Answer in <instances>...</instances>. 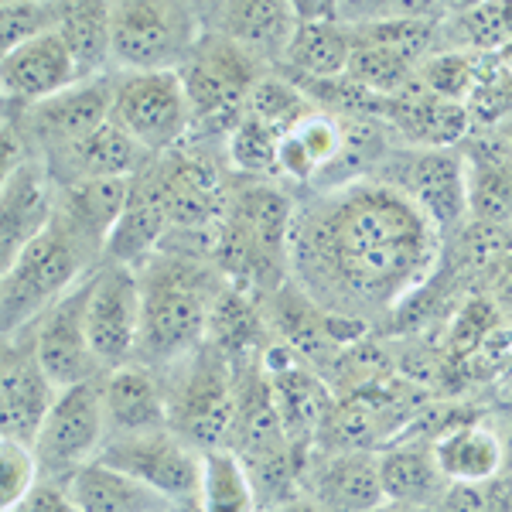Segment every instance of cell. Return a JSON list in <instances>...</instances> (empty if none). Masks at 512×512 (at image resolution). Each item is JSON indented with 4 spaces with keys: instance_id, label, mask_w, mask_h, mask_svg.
I'll return each instance as SVG.
<instances>
[{
    "instance_id": "1f68e13d",
    "label": "cell",
    "mask_w": 512,
    "mask_h": 512,
    "mask_svg": "<svg viewBox=\"0 0 512 512\" xmlns=\"http://www.w3.org/2000/svg\"><path fill=\"white\" fill-rule=\"evenodd\" d=\"M318 106L311 103L308 93L291 76H263L253 86L250 103H246V117L274 130L277 137H287L301 120H308Z\"/></svg>"
},
{
    "instance_id": "ffe728a7",
    "label": "cell",
    "mask_w": 512,
    "mask_h": 512,
    "mask_svg": "<svg viewBox=\"0 0 512 512\" xmlns=\"http://www.w3.org/2000/svg\"><path fill=\"white\" fill-rule=\"evenodd\" d=\"M352 45L355 31L338 21V7H297V31L287 45L284 69L297 79H342L352 59Z\"/></svg>"
},
{
    "instance_id": "6da1fadb",
    "label": "cell",
    "mask_w": 512,
    "mask_h": 512,
    "mask_svg": "<svg viewBox=\"0 0 512 512\" xmlns=\"http://www.w3.org/2000/svg\"><path fill=\"white\" fill-rule=\"evenodd\" d=\"M441 243L400 188L369 175L325 188L294 212L291 280L318 308L366 325L420 294Z\"/></svg>"
},
{
    "instance_id": "cb8c5ba5",
    "label": "cell",
    "mask_w": 512,
    "mask_h": 512,
    "mask_svg": "<svg viewBox=\"0 0 512 512\" xmlns=\"http://www.w3.org/2000/svg\"><path fill=\"white\" fill-rule=\"evenodd\" d=\"M386 123L396 137L407 147H420V151H444L454 147L458 140L468 137L472 130V110L465 103H448V99H437L414 86L403 96L390 99L386 106Z\"/></svg>"
},
{
    "instance_id": "74e56055",
    "label": "cell",
    "mask_w": 512,
    "mask_h": 512,
    "mask_svg": "<svg viewBox=\"0 0 512 512\" xmlns=\"http://www.w3.org/2000/svg\"><path fill=\"white\" fill-rule=\"evenodd\" d=\"M434 512H512V478L451 482Z\"/></svg>"
},
{
    "instance_id": "d6986e66",
    "label": "cell",
    "mask_w": 512,
    "mask_h": 512,
    "mask_svg": "<svg viewBox=\"0 0 512 512\" xmlns=\"http://www.w3.org/2000/svg\"><path fill=\"white\" fill-rule=\"evenodd\" d=\"M52 216L55 181L45 158H31L18 171L4 175V188H0V260H4V270L52 222Z\"/></svg>"
},
{
    "instance_id": "f546056e",
    "label": "cell",
    "mask_w": 512,
    "mask_h": 512,
    "mask_svg": "<svg viewBox=\"0 0 512 512\" xmlns=\"http://www.w3.org/2000/svg\"><path fill=\"white\" fill-rule=\"evenodd\" d=\"M352 31H355V45H352V59H349V69H345V79L379 99H396L407 93L417 79V65H410L403 55H396L390 45H383V41L362 35L359 28H352Z\"/></svg>"
},
{
    "instance_id": "d4e9b609",
    "label": "cell",
    "mask_w": 512,
    "mask_h": 512,
    "mask_svg": "<svg viewBox=\"0 0 512 512\" xmlns=\"http://www.w3.org/2000/svg\"><path fill=\"white\" fill-rule=\"evenodd\" d=\"M431 448L448 482H492L506 468V437L485 420H444Z\"/></svg>"
},
{
    "instance_id": "484cf974",
    "label": "cell",
    "mask_w": 512,
    "mask_h": 512,
    "mask_svg": "<svg viewBox=\"0 0 512 512\" xmlns=\"http://www.w3.org/2000/svg\"><path fill=\"white\" fill-rule=\"evenodd\" d=\"M379 478H383L386 502H400V506L437 509V502L451 489L448 475L434 458L431 437L427 441H396L386 451H379Z\"/></svg>"
},
{
    "instance_id": "f1b7e54d",
    "label": "cell",
    "mask_w": 512,
    "mask_h": 512,
    "mask_svg": "<svg viewBox=\"0 0 512 512\" xmlns=\"http://www.w3.org/2000/svg\"><path fill=\"white\" fill-rule=\"evenodd\" d=\"M113 4L103 0H79V4H59V35L76 59L79 79H106L113 76Z\"/></svg>"
},
{
    "instance_id": "d6a6232c",
    "label": "cell",
    "mask_w": 512,
    "mask_h": 512,
    "mask_svg": "<svg viewBox=\"0 0 512 512\" xmlns=\"http://www.w3.org/2000/svg\"><path fill=\"white\" fill-rule=\"evenodd\" d=\"M468 209L475 222H512V164L489 154H468Z\"/></svg>"
},
{
    "instance_id": "4dcf8cb0",
    "label": "cell",
    "mask_w": 512,
    "mask_h": 512,
    "mask_svg": "<svg viewBox=\"0 0 512 512\" xmlns=\"http://www.w3.org/2000/svg\"><path fill=\"white\" fill-rule=\"evenodd\" d=\"M195 512H260L250 472L233 448L205 451L202 492Z\"/></svg>"
},
{
    "instance_id": "44dd1931",
    "label": "cell",
    "mask_w": 512,
    "mask_h": 512,
    "mask_svg": "<svg viewBox=\"0 0 512 512\" xmlns=\"http://www.w3.org/2000/svg\"><path fill=\"white\" fill-rule=\"evenodd\" d=\"M151 161V154L113 120L106 127H99L96 134H89L86 140H79V144L45 158L52 181L59 188L93 178H137Z\"/></svg>"
},
{
    "instance_id": "d590c367",
    "label": "cell",
    "mask_w": 512,
    "mask_h": 512,
    "mask_svg": "<svg viewBox=\"0 0 512 512\" xmlns=\"http://www.w3.org/2000/svg\"><path fill=\"white\" fill-rule=\"evenodd\" d=\"M38 482H41V465L35 458V448L4 437L0 441V506H4V512L18 509L38 489Z\"/></svg>"
},
{
    "instance_id": "7a4b0ae2",
    "label": "cell",
    "mask_w": 512,
    "mask_h": 512,
    "mask_svg": "<svg viewBox=\"0 0 512 512\" xmlns=\"http://www.w3.org/2000/svg\"><path fill=\"white\" fill-rule=\"evenodd\" d=\"M137 274L144 294V332L137 359L154 369H171L209 342L212 315L226 291V280L216 263L161 250L140 263Z\"/></svg>"
},
{
    "instance_id": "e575fe53",
    "label": "cell",
    "mask_w": 512,
    "mask_h": 512,
    "mask_svg": "<svg viewBox=\"0 0 512 512\" xmlns=\"http://www.w3.org/2000/svg\"><path fill=\"white\" fill-rule=\"evenodd\" d=\"M417 82L424 93H431L437 99H448V103H472L475 89H478V69L475 59L468 52L448 48V52H437L417 69Z\"/></svg>"
},
{
    "instance_id": "2e32d148",
    "label": "cell",
    "mask_w": 512,
    "mask_h": 512,
    "mask_svg": "<svg viewBox=\"0 0 512 512\" xmlns=\"http://www.w3.org/2000/svg\"><path fill=\"white\" fill-rule=\"evenodd\" d=\"M304 499L321 512H373L386 502L379 478V454L338 451L315 454L304 468Z\"/></svg>"
},
{
    "instance_id": "f35d334b",
    "label": "cell",
    "mask_w": 512,
    "mask_h": 512,
    "mask_svg": "<svg viewBox=\"0 0 512 512\" xmlns=\"http://www.w3.org/2000/svg\"><path fill=\"white\" fill-rule=\"evenodd\" d=\"M14 512H76L72 506V495H69V485L65 482H48L41 478L38 489L28 495Z\"/></svg>"
},
{
    "instance_id": "30bf717a",
    "label": "cell",
    "mask_w": 512,
    "mask_h": 512,
    "mask_svg": "<svg viewBox=\"0 0 512 512\" xmlns=\"http://www.w3.org/2000/svg\"><path fill=\"white\" fill-rule=\"evenodd\" d=\"M86 328L103 373L137 362L140 332H144V294L137 267L110 260L99 263L89 291Z\"/></svg>"
},
{
    "instance_id": "52a82bcc",
    "label": "cell",
    "mask_w": 512,
    "mask_h": 512,
    "mask_svg": "<svg viewBox=\"0 0 512 512\" xmlns=\"http://www.w3.org/2000/svg\"><path fill=\"white\" fill-rule=\"evenodd\" d=\"M113 123L127 130L151 158L175 151L195 127L178 72H117Z\"/></svg>"
},
{
    "instance_id": "60d3db41",
    "label": "cell",
    "mask_w": 512,
    "mask_h": 512,
    "mask_svg": "<svg viewBox=\"0 0 512 512\" xmlns=\"http://www.w3.org/2000/svg\"><path fill=\"white\" fill-rule=\"evenodd\" d=\"M373 512H434V509H420V506H400V502H383Z\"/></svg>"
},
{
    "instance_id": "8fae6325",
    "label": "cell",
    "mask_w": 512,
    "mask_h": 512,
    "mask_svg": "<svg viewBox=\"0 0 512 512\" xmlns=\"http://www.w3.org/2000/svg\"><path fill=\"white\" fill-rule=\"evenodd\" d=\"M96 461L117 468V472H127L130 478H137V482L151 485L154 492L168 495L181 509H188V512L198 509L205 454L195 451L188 441H181L175 431L110 437Z\"/></svg>"
},
{
    "instance_id": "7c38bea8",
    "label": "cell",
    "mask_w": 512,
    "mask_h": 512,
    "mask_svg": "<svg viewBox=\"0 0 512 512\" xmlns=\"http://www.w3.org/2000/svg\"><path fill=\"white\" fill-rule=\"evenodd\" d=\"M168 209L171 229H216L229 216L233 202V181L226 178L222 164L209 151L175 147V151L154 158Z\"/></svg>"
},
{
    "instance_id": "ab89813d",
    "label": "cell",
    "mask_w": 512,
    "mask_h": 512,
    "mask_svg": "<svg viewBox=\"0 0 512 512\" xmlns=\"http://www.w3.org/2000/svg\"><path fill=\"white\" fill-rule=\"evenodd\" d=\"M274 512H321V509H318L311 499H304V495H301V499L287 502V506H280V509H274Z\"/></svg>"
},
{
    "instance_id": "8992f818",
    "label": "cell",
    "mask_w": 512,
    "mask_h": 512,
    "mask_svg": "<svg viewBox=\"0 0 512 512\" xmlns=\"http://www.w3.org/2000/svg\"><path fill=\"white\" fill-rule=\"evenodd\" d=\"M178 76L185 86L188 106H192L195 127L229 137V130L246 117L253 86L267 72H263V62L243 52L236 41L205 28L202 41L178 69Z\"/></svg>"
},
{
    "instance_id": "277c9868",
    "label": "cell",
    "mask_w": 512,
    "mask_h": 512,
    "mask_svg": "<svg viewBox=\"0 0 512 512\" xmlns=\"http://www.w3.org/2000/svg\"><path fill=\"white\" fill-rule=\"evenodd\" d=\"M164 379L168 390L171 431L195 451L229 448L239 414V369L226 352L212 342L171 366Z\"/></svg>"
},
{
    "instance_id": "9c48e42d",
    "label": "cell",
    "mask_w": 512,
    "mask_h": 512,
    "mask_svg": "<svg viewBox=\"0 0 512 512\" xmlns=\"http://www.w3.org/2000/svg\"><path fill=\"white\" fill-rule=\"evenodd\" d=\"M106 444V414L99 379L59 390L45 424L35 437V458L41 478L48 482H69L79 468L99 458Z\"/></svg>"
},
{
    "instance_id": "3957f363",
    "label": "cell",
    "mask_w": 512,
    "mask_h": 512,
    "mask_svg": "<svg viewBox=\"0 0 512 512\" xmlns=\"http://www.w3.org/2000/svg\"><path fill=\"white\" fill-rule=\"evenodd\" d=\"M103 263V253L82 239L59 212L41 233L24 246V253L4 270V335H14L62 301L76 284H82Z\"/></svg>"
},
{
    "instance_id": "83f0119b",
    "label": "cell",
    "mask_w": 512,
    "mask_h": 512,
    "mask_svg": "<svg viewBox=\"0 0 512 512\" xmlns=\"http://www.w3.org/2000/svg\"><path fill=\"white\" fill-rule=\"evenodd\" d=\"M65 485H69L76 512H188L168 495L154 492L151 485L137 482L103 461H89Z\"/></svg>"
},
{
    "instance_id": "836d02e7",
    "label": "cell",
    "mask_w": 512,
    "mask_h": 512,
    "mask_svg": "<svg viewBox=\"0 0 512 512\" xmlns=\"http://www.w3.org/2000/svg\"><path fill=\"white\" fill-rule=\"evenodd\" d=\"M226 144V158L229 164L246 178H280L277 168V151H280V137L274 130H267L263 123H256L250 117H243L229 130Z\"/></svg>"
},
{
    "instance_id": "603a6c76",
    "label": "cell",
    "mask_w": 512,
    "mask_h": 512,
    "mask_svg": "<svg viewBox=\"0 0 512 512\" xmlns=\"http://www.w3.org/2000/svg\"><path fill=\"white\" fill-rule=\"evenodd\" d=\"M168 233H171V219H168V209H164L158 168H154V161H151L134 178V185H130V202H127V209H123L113 236L106 239L103 260L140 267V263L151 260V256L161 250Z\"/></svg>"
},
{
    "instance_id": "e0dca14e",
    "label": "cell",
    "mask_w": 512,
    "mask_h": 512,
    "mask_svg": "<svg viewBox=\"0 0 512 512\" xmlns=\"http://www.w3.org/2000/svg\"><path fill=\"white\" fill-rule=\"evenodd\" d=\"M99 393H103L106 441L110 437L171 431L168 390H164L158 369L147 366V362H130V366L103 373L99 376Z\"/></svg>"
},
{
    "instance_id": "4fadbf2b",
    "label": "cell",
    "mask_w": 512,
    "mask_h": 512,
    "mask_svg": "<svg viewBox=\"0 0 512 512\" xmlns=\"http://www.w3.org/2000/svg\"><path fill=\"white\" fill-rule=\"evenodd\" d=\"M113 82L117 76L89 79L38 106H7V113L18 120L35 158H48L113 120Z\"/></svg>"
},
{
    "instance_id": "8d00e7d4",
    "label": "cell",
    "mask_w": 512,
    "mask_h": 512,
    "mask_svg": "<svg viewBox=\"0 0 512 512\" xmlns=\"http://www.w3.org/2000/svg\"><path fill=\"white\" fill-rule=\"evenodd\" d=\"M59 28V4H31V0H7L0 7V35L4 55Z\"/></svg>"
},
{
    "instance_id": "5bb4252c",
    "label": "cell",
    "mask_w": 512,
    "mask_h": 512,
    "mask_svg": "<svg viewBox=\"0 0 512 512\" xmlns=\"http://www.w3.org/2000/svg\"><path fill=\"white\" fill-rule=\"evenodd\" d=\"M93 274L72 287L62 301H55L52 308L35 321L38 362L48 373V379H52L55 390H69V386L93 383V379L103 376V369H99V362L93 355V345H89V328H86Z\"/></svg>"
},
{
    "instance_id": "ba28073f",
    "label": "cell",
    "mask_w": 512,
    "mask_h": 512,
    "mask_svg": "<svg viewBox=\"0 0 512 512\" xmlns=\"http://www.w3.org/2000/svg\"><path fill=\"white\" fill-rule=\"evenodd\" d=\"M373 178L400 188L441 236L465 226L468 212H472L468 209V154L454 151V147L390 151V158L379 164V175Z\"/></svg>"
},
{
    "instance_id": "9a60e30c",
    "label": "cell",
    "mask_w": 512,
    "mask_h": 512,
    "mask_svg": "<svg viewBox=\"0 0 512 512\" xmlns=\"http://www.w3.org/2000/svg\"><path fill=\"white\" fill-rule=\"evenodd\" d=\"M59 390L41 369L35 349V325L4 335L0 359V400H4V437L21 444H35Z\"/></svg>"
},
{
    "instance_id": "7402d4cb",
    "label": "cell",
    "mask_w": 512,
    "mask_h": 512,
    "mask_svg": "<svg viewBox=\"0 0 512 512\" xmlns=\"http://www.w3.org/2000/svg\"><path fill=\"white\" fill-rule=\"evenodd\" d=\"M219 21L205 28L216 35L236 41L243 52H250L263 65H284L287 45L297 31V7L274 4V0H239V4L212 7Z\"/></svg>"
},
{
    "instance_id": "4316f807",
    "label": "cell",
    "mask_w": 512,
    "mask_h": 512,
    "mask_svg": "<svg viewBox=\"0 0 512 512\" xmlns=\"http://www.w3.org/2000/svg\"><path fill=\"white\" fill-rule=\"evenodd\" d=\"M130 185H134V178H93L62 188L55 185V212L103 253L106 239L113 236L130 202Z\"/></svg>"
},
{
    "instance_id": "ac0fdd59",
    "label": "cell",
    "mask_w": 512,
    "mask_h": 512,
    "mask_svg": "<svg viewBox=\"0 0 512 512\" xmlns=\"http://www.w3.org/2000/svg\"><path fill=\"white\" fill-rule=\"evenodd\" d=\"M79 82L76 59H72L59 28L7 52L4 69H0V89H4L7 106H38Z\"/></svg>"
},
{
    "instance_id": "5b68a950",
    "label": "cell",
    "mask_w": 512,
    "mask_h": 512,
    "mask_svg": "<svg viewBox=\"0 0 512 512\" xmlns=\"http://www.w3.org/2000/svg\"><path fill=\"white\" fill-rule=\"evenodd\" d=\"M205 35L202 7L164 0L113 4V69L117 72H178Z\"/></svg>"
}]
</instances>
